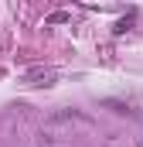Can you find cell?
<instances>
[{"label": "cell", "mask_w": 143, "mask_h": 147, "mask_svg": "<svg viewBox=\"0 0 143 147\" xmlns=\"http://www.w3.org/2000/svg\"><path fill=\"white\" fill-rule=\"evenodd\" d=\"M51 79H55V69H44V72H31L27 75L31 86H51Z\"/></svg>", "instance_id": "1"}, {"label": "cell", "mask_w": 143, "mask_h": 147, "mask_svg": "<svg viewBox=\"0 0 143 147\" xmlns=\"http://www.w3.org/2000/svg\"><path fill=\"white\" fill-rule=\"evenodd\" d=\"M65 21H68V14H65V10H55V14L48 17V24H65Z\"/></svg>", "instance_id": "2"}]
</instances>
